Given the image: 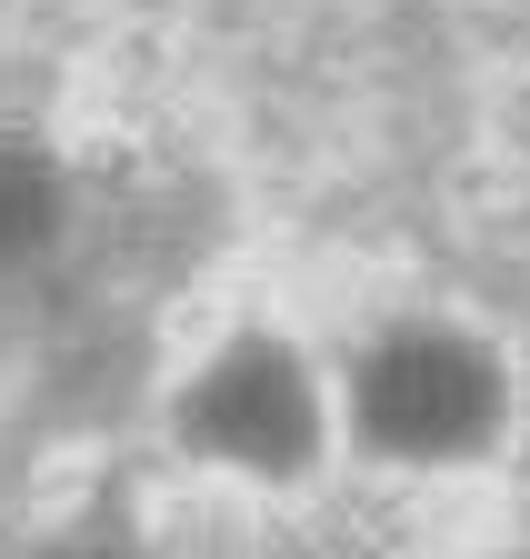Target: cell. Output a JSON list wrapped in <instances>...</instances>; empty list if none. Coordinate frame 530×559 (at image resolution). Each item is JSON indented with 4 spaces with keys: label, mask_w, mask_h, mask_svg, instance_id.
<instances>
[{
    "label": "cell",
    "mask_w": 530,
    "mask_h": 559,
    "mask_svg": "<svg viewBox=\"0 0 530 559\" xmlns=\"http://www.w3.org/2000/svg\"><path fill=\"white\" fill-rule=\"evenodd\" d=\"M491 400H500L491 370L460 340H390L380 360L361 370V430L380 450L440 460V450H471L491 430Z\"/></svg>",
    "instance_id": "1"
},
{
    "label": "cell",
    "mask_w": 530,
    "mask_h": 559,
    "mask_svg": "<svg viewBox=\"0 0 530 559\" xmlns=\"http://www.w3.org/2000/svg\"><path fill=\"white\" fill-rule=\"evenodd\" d=\"M190 440L240 460V469H291L310 450V390L281 349H231V360L190 390Z\"/></svg>",
    "instance_id": "2"
},
{
    "label": "cell",
    "mask_w": 530,
    "mask_h": 559,
    "mask_svg": "<svg viewBox=\"0 0 530 559\" xmlns=\"http://www.w3.org/2000/svg\"><path fill=\"white\" fill-rule=\"evenodd\" d=\"M50 221H60V190H50V170H31V160H0V260L40 250V240H50Z\"/></svg>",
    "instance_id": "3"
}]
</instances>
